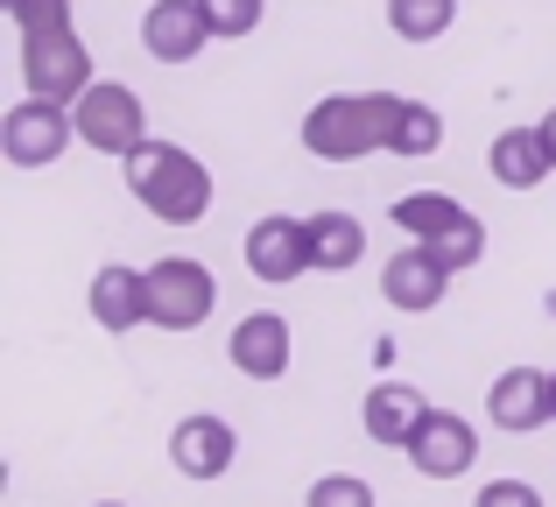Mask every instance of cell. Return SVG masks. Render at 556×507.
Listing matches in <instances>:
<instances>
[{
    "label": "cell",
    "instance_id": "6da1fadb",
    "mask_svg": "<svg viewBox=\"0 0 556 507\" xmlns=\"http://www.w3.org/2000/svg\"><path fill=\"white\" fill-rule=\"evenodd\" d=\"M121 177L141 198V212H155L163 226H198L212 212V169L190 149H177V141H141L121 163Z\"/></svg>",
    "mask_w": 556,
    "mask_h": 507
},
{
    "label": "cell",
    "instance_id": "7a4b0ae2",
    "mask_svg": "<svg viewBox=\"0 0 556 507\" xmlns=\"http://www.w3.org/2000/svg\"><path fill=\"white\" fill-rule=\"evenodd\" d=\"M394 92H325L303 113V149L317 163H359V155H388L394 135Z\"/></svg>",
    "mask_w": 556,
    "mask_h": 507
},
{
    "label": "cell",
    "instance_id": "3957f363",
    "mask_svg": "<svg viewBox=\"0 0 556 507\" xmlns=\"http://www.w3.org/2000/svg\"><path fill=\"white\" fill-rule=\"evenodd\" d=\"M394 226H402L408 240H422V248L444 254L451 275H465V268H479V261H486V226H479V212L458 205V198H444V191H408V198H394Z\"/></svg>",
    "mask_w": 556,
    "mask_h": 507
},
{
    "label": "cell",
    "instance_id": "277c9868",
    "mask_svg": "<svg viewBox=\"0 0 556 507\" xmlns=\"http://www.w3.org/2000/svg\"><path fill=\"white\" fill-rule=\"evenodd\" d=\"M71 113H78V141L92 155H106V163H127V155L149 141V106H141V92L121 85V78H92Z\"/></svg>",
    "mask_w": 556,
    "mask_h": 507
},
{
    "label": "cell",
    "instance_id": "5b68a950",
    "mask_svg": "<svg viewBox=\"0 0 556 507\" xmlns=\"http://www.w3.org/2000/svg\"><path fill=\"white\" fill-rule=\"evenodd\" d=\"M71 141H78V113L56 106V99H36V92L22 106H8V121H0V155L14 169H56Z\"/></svg>",
    "mask_w": 556,
    "mask_h": 507
},
{
    "label": "cell",
    "instance_id": "8992f818",
    "mask_svg": "<svg viewBox=\"0 0 556 507\" xmlns=\"http://www.w3.org/2000/svg\"><path fill=\"white\" fill-rule=\"evenodd\" d=\"M212 303H218V282L204 261H190V254L149 261V325L155 331H198L212 317Z\"/></svg>",
    "mask_w": 556,
    "mask_h": 507
},
{
    "label": "cell",
    "instance_id": "52a82bcc",
    "mask_svg": "<svg viewBox=\"0 0 556 507\" xmlns=\"http://www.w3.org/2000/svg\"><path fill=\"white\" fill-rule=\"evenodd\" d=\"M22 85L36 99L78 106V92L92 85V50L78 42V28H42V36H22Z\"/></svg>",
    "mask_w": 556,
    "mask_h": 507
},
{
    "label": "cell",
    "instance_id": "ba28073f",
    "mask_svg": "<svg viewBox=\"0 0 556 507\" xmlns=\"http://www.w3.org/2000/svg\"><path fill=\"white\" fill-rule=\"evenodd\" d=\"M408 466H416L422 480H458V472L479 466V430L465 423L458 409H430L422 430L408 438Z\"/></svg>",
    "mask_w": 556,
    "mask_h": 507
},
{
    "label": "cell",
    "instance_id": "9c48e42d",
    "mask_svg": "<svg viewBox=\"0 0 556 507\" xmlns=\"http://www.w3.org/2000/svg\"><path fill=\"white\" fill-rule=\"evenodd\" d=\"M380 296H388L394 310H408V317L437 310V303L451 296V268H444V254L422 248V240H408V248H402V254H388V268H380Z\"/></svg>",
    "mask_w": 556,
    "mask_h": 507
},
{
    "label": "cell",
    "instance_id": "30bf717a",
    "mask_svg": "<svg viewBox=\"0 0 556 507\" xmlns=\"http://www.w3.org/2000/svg\"><path fill=\"white\" fill-rule=\"evenodd\" d=\"M232 458H240V430L226 423V416H184L177 430H169V466L184 472V480H226Z\"/></svg>",
    "mask_w": 556,
    "mask_h": 507
},
{
    "label": "cell",
    "instance_id": "8fae6325",
    "mask_svg": "<svg viewBox=\"0 0 556 507\" xmlns=\"http://www.w3.org/2000/svg\"><path fill=\"white\" fill-rule=\"evenodd\" d=\"M247 268H254V282H296L311 268V219H289V212L254 219L247 226Z\"/></svg>",
    "mask_w": 556,
    "mask_h": 507
},
{
    "label": "cell",
    "instance_id": "7c38bea8",
    "mask_svg": "<svg viewBox=\"0 0 556 507\" xmlns=\"http://www.w3.org/2000/svg\"><path fill=\"white\" fill-rule=\"evenodd\" d=\"M486 416H493V430H507V438H529V430L556 423L549 373H543V367H507V373H493V388H486Z\"/></svg>",
    "mask_w": 556,
    "mask_h": 507
},
{
    "label": "cell",
    "instance_id": "4fadbf2b",
    "mask_svg": "<svg viewBox=\"0 0 556 507\" xmlns=\"http://www.w3.org/2000/svg\"><path fill=\"white\" fill-rule=\"evenodd\" d=\"M204 42H212L204 0H149V14H141V50H149L155 64H190Z\"/></svg>",
    "mask_w": 556,
    "mask_h": 507
},
{
    "label": "cell",
    "instance_id": "5bb4252c",
    "mask_svg": "<svg viewBox=\"0 0 556 507\" xmlns=\"http://www.w3.org/2000/svg\"><path fill=\"white\" fill-rule=\"evenodd\" d=\"M85 310H92L99 331H135L149 325V268H127V261H106V268L92 275V289H85Z\"/></svg>",
    "mask_w": 556,
    "mask_h": 507
},
{
    "label": "cell",
    "instance_id": "9a60e30c",
    "mask_svg": "<svg viewBox=\"0 0 556 507\" xmlns=\"http://www.w3.org/2000/svg\"><path fill=\"white\" fill-rule=\"evenodd\" d=\"M226 353H232V367H240L247 381H282L289 359H296V345H289L282 310H254V317H240V325H232Z\"/></svg>",
    "mask_w": 556,
    "mask_h": 507
},
{
    "label": "cell",
    "instance_id": "2e32d148",
    "mask_svg": "<svg viewBox=\"0 0 556 507\" xmlns=\"http://www.w3.org/2000/svg\"><path fill=\"white\" fill-rule=\"evenodd\" d=\"M422 416H430V402H422V388L408 381H380L367 395V409H359V423H367L374 444H388V452H408V438L422 430Z\"/></svg>",
    "mask_w": 556,
    "mask_h": 507
},
{
    "label": "cell",
    "instance_id": "e0dca14e",
    "mask_svg": "<svg viewBox=\"0 0 556 507\" xmlns=\"http://www.w3.org/2000/svg\"><path fill=\"white\" fill-rule=\"evenodd\" d=\"M486 169H493V183H501V191H535V183L556 169L549 149H543V127H507V135L493 141Z\"/></svg>",
    "mask_w": 556,
    "mask_h": 507
},
{
    "label": "cell",
    "instance_id": "ac0fdd59",
    "mask_svg": "<svg viewBox=\"0 0 556 507\" xmlns=\"http://www.w3.org/2000/svg\"><path fill=\"white\" fill-rule=\"evenodd\" d=\"M367 261V226L353 212H311V268L317 275H345Z\"/></svg>",
    "mask_w": 556,
    "mask_h": 507
},
{
    "label": "cell",
    "instance_id": "d6986e66",
    "mask_svg": "<svg viewBox=\"0 0 556 507\" xmlns=\"http://www.w3.org/2000/svg\"><path fill=\"white\" fill-rule=\"evenodd\" d=\"M444 141V113L430 99H402L394 106V135H388V155H437Z\"/></svg>",
    "mask_w": 556,
    "mask_h": 507
},
{
    "label": "cell",
    "instance_id": "ffe728a7",
    "mask_svg": "<svg viewBox=\"0 0 556 507\" xmlns=\"http://www.w3.org/2000/svg\"><path fill=\"white\" fill-rule=\"evenodd\" d=\"M458 22V0H388V28L402 42H437Z\"/></svg>",
    "mask_w": 556,
    "mask_h": 507
},
{
    "label": "cell",
    "instance_id": "44dd1931",
    "mask_svg": "<svg viewBox=\"0 0 556 507\" xmlns=\"http://www.w3.org/2000/svg\"><path fill=\"white\" fill-rule=\"evenodd\" d=\"M204 14H212V36L240 42V36H254V28L268 22V0H204Z\"/></svg>",
    "mask_w": 556,
    "mask_h": 507
},
{
    "label": "cell",
    "instance_id": "7402d4cb",
    "mask_svg": "<svg viewBox=\"0 0 556 507\" xmlns=\"http://www.w3.org/2000/svg\"><path fill=\"white\" fill-rule=\"evenodd\" d=\"M303 507H380V500H374V486L359 480V472H325V480L303 494Z\"/></svg>",
    "mask_w": 556,
    "mask_h": 507
},
{
    "label": "cell",
    "instance_id": "603a6c76",
    "mask_svg": "<svg viewBox=\"0 0 556 507\" xmlns=\"http://www.w3.org/2000/svg\"><path fill=\"white\" fill-rule=\"evenodd\" d=\"M42 28H71V0H22L14 8V36H42Z\"/></svg>",
    "mask_w": 556,
    "mask_h": 507
},
{
    "label": "cell",
    "instance_id": "cb8c5ba5",
    "mask_svg": "<svg viewBox=\"0 0 556 507\" xmlns=\"http://www.w3.org/2000/svg\"><path fill=\"white\" fill-rule=\"evenodd\" d=\"M472 507H543V494L529 480H493V486H479Z\"/></svg>",
    "mask_w": 556,
    "mask_h": 507
},
{
    "label": "cell",
    "instance_id": "d4e9b609",
    "mask_svg": "<svg viewBox=\"0 0 556 507\" xmlns=\"http://www.w3.org/2000/svg\"><path fill=\"white\" fill-rule=\"evenodd\" d=\"M535 127H543V149H549V163H556V106H549V113H543Z\"/></svg>",
    "mask_w": 556,
    "mask_h": 507
},
{
    "label": "cell",
    "instance_id": "484cf974",
    "mask_svg": "<svg viewBox=\"0 0 556 507\" xmlns=\"http://www.w3.org/2000/svg\"><path fill=\"white\" fill-rule=\"evenodd\" d=\"M549 402H556V373H549Z\"/></svg>",
    "mask_w": 556,
    "mask_h": 507
},
{
    "label": "cell",
    "instance_id": "4316f807",
    "mask_svg": "<svg viewBox=\"0 0 556 507\" xmlns=\"http://www.w3.org/2000/svg\"><path fill=\"white\" fill-rule=\"evenodd\" d=\"M14 8H22V0H8V14H14Z\"/></svg>",
    "mask_w": 556,
    "mask_h": 507
},
{
    "label": "cell",
    "instance_id": "83f0119b",
    "mask_svg": "<svg viewBox=\"0 0 556 507\" xmlns=\"http://www.w3.org/2000/svg\"><path fill=\"white\" fill-rule=\"evenodd\" d=\"M99 507H121V500H99Z\"/></svg>",
    "mask_w": 556,
    "mask_h": 507
}]
</instances>
